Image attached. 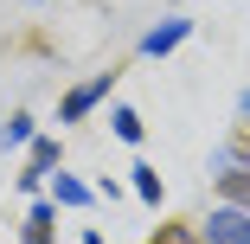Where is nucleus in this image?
<instances>
[{
  "mask_svg": "<svg viewBox=\"0 0 250 244\" xmlns=\"http://www.w3.org/2000/svg\"><path fill=\"white\" fill-rule=\"evenodd\" d=\"M199 238L206 244H250V212L231 206V200H218L206 219H199Z\"/></svg>",
  "mask_w": 250,
  "mask_h": 244,
  "instance_id": "1",
  "label": "nucleus"
},
{
  "mask_svg": "<svg viewBox=\"0 0 250 244\" xmlns=\"http://www.w3.org/2000/svg\"><path fill=\"white\" fill-rule=\"evenodd\" d=\"M116 90V71H96V77H83V84H71L64 90V103H58V122H83L103 96Z\"/></svg>",
  "mask_w": 250,
  "mask_h": 244,
  "instance_id": "2",
  "label": "nucleus"
},
{
  "mask_svg": "<svg viewBox=\"0 0 250 244\" xmlns=\"http://www.w3.org/2000/svg\"><path fill=\"white\" fill-rule=\"evenodd\" d=\"M186 39H192V20H186V13H167L161 26L141 32V58H167V52H180Z\"/></svg>",
  "mask_w": 250,
  "mask_h": 244,
  "instance_id": "3",
  "label": "nucleus"
},
{
  "mask_svg": "<svg viewBox=\"0 0 250 244\" xmlns=\"http://www.w3.org/2000/svg\"><path fill=\"white\" fill-rule=\"evenodd\" d=\"M52 225H58V200H32V212H26V231H20V244H52Z\"/></svg>",
  "mask_w": 250,
  "mask_h": 244,
  "instance_id": "4",
  "label": "nucleus"
},
{
  "mask_svg": "<svg viewBox=\"0 0 250 244\" xmlns=\"http://www.w3.org/2000/svg\"><path fill=\"white\" fill-rule=\"evenodd\" d=\"M52 200H58V206H71V212H77V206H90V186H83V180H77V174H64V167H58V174H52Z\"/></svg>",
  "mask_w": 250,
  "mask_h": 244,
  "instance_id": "5",
  "label": "nucleus"
},
{
  "mask_svg": "<svg viewBox=\"0 0 250 244\" xmlns=\"http://www.w3.org/2000/svg\"><path fill=\"white\" fill-rule=\"evenodd\" d=\"M128 174H135V180H128V186H135V200H141V206H161V174L147 167V161H135Z\"/></svg>",
  "mask_w": 250,
  "mask_h": 244,
  "instance_id": "6",
  "label": "nucleus"
},
{
  "mask_svg": "<svg viewBox=\"0 0 250 244\" xmlns=\"http://www.w3.org/2000/svg\"><path fill=\"white\" fill-rule=\"evenodd\" d=\"M218 193H225L231 206H244V212H250V167H231V174H218Z\"/></svg>",
  "mask_w": 250,
  "mask_h": 244,
  "instance_id": "7",
  "label": "nucleus"
},
{
  "mask_svg": "<svg viewBox=\"0 0 250 244\" xmlns=\"http://www.w3.org/2000/svg\"><path fill=\"white\" fill-rule=\"evenodd\" d=\"M0 148H32V116H7L0 122Z\"/></svg>",
  "mask_w": 250,
  "mask_h": 244,
  "instance_id": "8",
  "label": "nucleus"
},
{
  "mask_svg": "<svg viewBox=\"0 0 250 244\" xmlns=\"http://www.w3.org/2000/svg\"><path fill=\"white\" fill-rule=\"evenodd\" d=\"M109 129H116V141H141V116H135L128 103H116V110H109Z\"/></svg>",
  "mask_w": 250,
  "mask_h": 244,
  "instance_id": "9",
  "label": "nucleus"
},
{
  "mask_svg": "<svg viewBox=\"0 0 250 244\" xmlns=\"http://www.w3.org/2000/svg\"><path fill=\"white\" fill-rule=\"evenodd\" d=\"M147 244H206V238H199V225H161Z\"/></svg>",
  "mask_w": 250,
  "mask_h": 244,
  "instance_id": "10",
  "label": "nucleus"
},
{
  "mask_svg": "<svg viewBox=\"0 0 250 244\" xmlns=\"http://www.w3.org/2000/svg\"><path fill=\"white\" fill-rule=\"evenodd\" d=\"M237 122H244V129H250V90H244V96H237Z\"/></svg>",
  "mask_w": 250,
  "mask_h": 244,
  "instance_id": "11",
  "label": "nucleus"
}]
</instances>
